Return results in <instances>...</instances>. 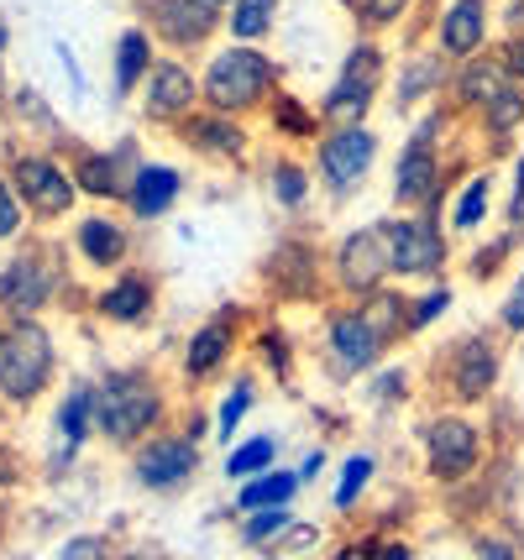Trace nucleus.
Listing matches in <instances>:
<instances>
[{
    "label": "nucleus",
    "mask_w": 524,
    "mask_h": 560,
    "mask_svg": "<svg viewBox=\"0 0 524 560\" xmlns=\"http://www.w3.org/2000/svg\"><path fill=\"white\" fill-rule=\"evenodd\" d=\"M509 351L493 325H473V330H456L435 351L420 357V393L430 404H446V409H467V415H488L499 404L503 383H509Z\"/></svg>",
    "instance_id": "f257e3e1"
},
{
    "label": "nucleus",
    "mask_w": 524,
    "mask_h": 560,
    "mask_svg": "<svg viewBox=\"0 0 524 560\" xmlns=\"http://www.w3.org/2000/svg\"><path fill=\"white\" fill-rule=\"evenodd\" d=\"M178 383H168L152 362H116L95 372V440L110 451H137L148 435L178 419Z\"/></svg>",
    "instance_id": "f03ea898"
},
{
    "label": "nucleus",
    "mask_w": 524,
    "mask_h": 560,
    "mask_svg": "<svg viewBox=\"0 0 524 560\" xmlns=\"http://www.w3.org/2000/svg\"><path fill=\"white\" fill-rule=\"evenodd\" d=\"M415 462L435 492H467L493 466V424L488 415L424 404L415 419Z\"/></svg>",
    "instance_id": "7ed1b4c3"
},
{
    "label": "nucleus",
    "mask_w": 524,
    "mask_h": 560,
    "mask_svg": "<svg viewBox=\"0 0 524 560\" xmlns=\"http://www.w3.org/2000/svg\"><path fill=\"white\" fill-rule=\"evenodd\" d=\"M283 90V63L273 58V48H252V43H216L200 58V105L221 110L236 121H263V110L273 105V95Z\"/></svg>",
    "instance_id": "20e7f679"
},
{
    "label": "nucleus",
    "mask_w": 524,
    "mask_h": 560,
    "mask_svg": "<svg viewBox=\"0 0 524 560\" xmlns=\"http://www.w3.org/2000/svg\"><path fill=\"white\" fill-rule=\"evenodd\" d=\"M74 257L63 236L32 231L0 257V319H48L58 299H69Z\"/></svg>",
    "instance_id": "39448f33"
},
{
    "label": "nucleus",
    "mask_w": 524,
    "mask_h": 560,
    "mask_svg": "<svg viewBox=\"0 0 524 560\" xmlns=\"http://www.w3.org/2000/svg\"><path fill=\"white\" fill-rule=\"evenodd\" d=\"M252 325H257L252 304H216L205 319H195V325H189V336L178 341V357H174L178 393L221 388L225 377L247 362Z\"/></svg>",
    "instance_id": "423d86ee"
},
{
    "label": "nucleus",
    "mask_w": 524,
    "mask_h": 560,
    "mask_svg": "<svg viewBox=\"0 0 524 560\" xmlns=\"http://www.w3.org/2000/svg\"><path fill=\"white\" fill-rule=\"evenodd\" d=\"M0 173L11 178V189L22 199L32 231H58V225H69V220L84 210L74 168H69V158L53 152V147H32L22 137V147H5Z\"/></svg>",
    "instance_id": "0eeeda50"
},
{
    "label": "nucleus",
    "mask_w": 524,
    "mask_h": 560,
    "mask_svg": "<svg viewBox=\"0 0 524 560\" xmlns=\"http://www.w3.org/2000/svg\"><path fill=\"white\" fill-rule=\"evenodd\" d=\"M394 357V341L373 325V315L351 299H330L321 310V336H315V366L325 372V383L351 388L362 377H373L377 366Z\"/></svg>",
    "instance_id": "6e6552de"
},
{
    "label": "nucleus",
    "mask_w": 524,
    "mask_h": 560,
    "mask_svg": "<svg viewBox=\"0 0 524 560\" xmlns=\"http://www.w3.org/2000/svg\"><path fill=\"white\" fill-rule=\"evenodd\" d=\"M58 388V336L48 319H0V404L32 415Z\"/></svg>",
    "instance_id": "1a4fd4ad"
},
{
    "label": "nucleus",
    "mask_w": 524,
    "mask_h": 560,
    "mask_svg": "<svg viewBox=\"0 0 524 560\" xmlns=\"http://www.w3.org/2000/svg\"><path fill=\"white\" fill-rule=\"evenodd\" d=\"M388 73H394V52L383 37H351L341 63L321 90L315 110L325 126H368L373 110L388 100Z\"/></svg>",
    "instance_id": "9d476101"
},
{
    "label": "nucleus",
    "mask_w": 524,
    "mask_h": 560,
    "mask_svg": "<svg viewBox=\"0 0 524 560\" xmlns=\"http://www.w3.org/2000/svg\"><path fill=\"white\" fill-rule=\"evenodd\" d=\"M377 163H383V137L377 126H325L321 142L310 147V168H315V189H321L325 210H347L362 199L373 184Z\"/></svg>",
    "instance_id": "9b49d317"
},
{
    "label": "nucleus",
    "mask_w": 524,
    "mask_h": 560,
    "mask_svg": "<svg viewBox=\"0 0 524 560\" xmlns=\"http://www.w3.org/2000/svg\"><path fill=\"white\" fill-rule=\"evenodd\" d=\"M377 231L388 246V272L404 289L441 283L456 268V242H451L446 220L420 215V210H388V215H377Z\"/></svg>",
    "instance_id": "f8f14e48"
},
{
    "label": "nucleus",
    "mask_w": 524,
    "mask_h": 560,
    "mask_svg": "<svg viewBox=\"0 0 524 560\" xmlns=\"http://www.w3.org/2000/svg\"><path fill=\"white\" fill-rule=\"evenodd\" d=\"M257 289L273 310H325L330 304V283H325V246L315 236H278L257 268Z\"/></svg>",
    "instance_id": "ddd939ff"
},
{
    "label": "nucleus",
    "mask_w": 524,
    "mask_h": 560,
    "mask_svg": "<svg viewBox=\"0 0 524 560\" xmlns=\"http://www.w3.org/2000/svg\"><path fill=\"white\" fill-rule=\"evenodd\" d=\"M126 477L148 498H178L205 477V445L195 435H184L174 419L168 430H158L137 451H126Z\"/></svg>",
    "instance_id": "4468645a"
},
{
    "label": "nucleus",
    "mask_w": 524,
    "mask_h": 560,
    "mask_svg": "<svg viewBox=\"0 0 524 560\" xmlns=\"http://www.w3.org/2000/svg\"><path fill=\"white\" fill-rule=\"evenodd\" d=\"M325 283H330V299H368V293L394 283L377 220H362V225H347V231L330 236V246H325Z\"/></svg>",
    "instance_id": "2eb2a0df"
},
{
    "label": "nucleus",
    "mask_w": 524,
    "mask_h": 560,
    "mask_svg": "<svg viewBox=\"0 0 524 560\" xmlns=\"http://www.w3.org/2000/svg\"><path fill=\"white\" fill-rule=\"evenodd\" d=\"M69 257L79 262V272L90 278H110L137 262V225L126 220V210H105V205H84L74 220H69Z\"/></svg>",
    "instance_id": "dca6fc26"
},
{
    "label": "nucleus",
    "mask_w": 524,
    "mask_h": 560,
    "mask_svg": "<svg viewBox=\"0 0 524 560\" xmlns=\"http://www.w3.org/2000/svg\"><path fill=\"white\" fill-rule=\"evenodd\" d=\"M90 315L101 319L105 330H121V336H142L158 325L163 315V278L142 262H131V268L110 272L95 283L90 293Z\"/></svg>",
    "instance_id": "f3484780"
},
{
    "label": "nucleus",
    "mask_w": 524,
    "mask_h": 560,
    "mask_svg": "<svg viewBox=\"0 0 524 560\" xmlns=\"http://www.w3.org/2000/svg\"><path fill=\"white\" fill-rule=\"evenodd\" d=\"M178 142V152H189L195 163H210V168H231L242 173L257 163V126L252 121H236V116H221V110H195L189 121H178L168 131Z\"/></svg>",
    "instance_id": "a211bd4d"
},
{
    "label": "nucleus",
    "mask_w": 524,
    "mask_h": 560,
    "mask_svg": "<svg viewBox=\"0 0 524 560\" xmlns=\"http://www.w3.org/2000/svg\"><path fill=\"white\" fill-rule=\"evenodd\" d=\"M424 43L446 63H467L499 48V0H441L430 11Z\"/></svg>",
    "instance_id": "6ab92c4d"
},
{
    "label": "nucleus",
    "mask_w": 524,
    "mask_h": 560,
    "mask_svg": "<svg viewBox=\"0 0 524 560\" xmlns=\"http://www.w3.org/2000/svg\"><path fill=\"white\" fill-rule=\"evenodd\" d=\"M195 110H200V63L174 58V52H158V63L148 69L142 90H137V116L152 131H174Z\"/></svg>",
    "instance_id": "aec40b11"
},
{
    "label": "nucleus",
    "mask_w": 524,
    "mask_h": 560,
    "mask_svg": "<svg viewBox=\"0 0 524 560\" xmlns=\"http://www.w3.org/2000/svg\"><path fill=\"white\" fill-rule=\"evenodd\" d=\"M69 147V142H63ZM58 147V152H63ZM148 152L137 137H116L110 147H69V168H74V184L84 205H105V210H121L126 189H131V173Z\"/></svg>",
    "instance_id": "412c9836"
},
{
    "label": "nucleus",
    "mask_w": 524,
    "mask_h": 560,
    "mask_svg": "<svg viewBox=\"0 0 524 560\" xmlns=\"http://www.w3.org/2000/svg\"><path fill=\"white\" fill-rule=\"evenodd\" d=\"M142 26L152 32L158 52H174L189 63H200L221 43V11L200 0H142Z\"/></svg>",
    "instance_id": "4be33fe9"
},
{
    "label": "nucleus",
    "mask_w": 524,
    "mask_h": 560,
    "mask_svg": "<svg viewBox=\"0 0 524 560\" xmlns=\"http://www.w3.org/2000/svg\"><path fill=\"white\" fill-rule=\"evenodd\" d=\"M446 84H451V63L430 43H409V48L394 58V73H388V110L399 121H415L420 110L441 105L446 100Z\"/></svg>",
    "instance_id": "5701e85b"
},
{
    "label": "nucleus",
    "mask_w": 524,
    "mask_h": 560,
    "mask_svg": "<svg viewBox=\"0 0 524 560\" xmlns=\"http://www.w3.org/2000/svg\"><path fill=\"white\" fill-rule=\"evenodd\" d=\"M499 199H503V168L499 163H477L446 199V231L456 246L477 242V236H488L493 231V220H499Z\"/></svg>",
    "instance_id": "b1692460"
},
{
    "label": "nucleus",
    "mask_w": 524,
    "mask_h": 560,
    "mask_svg": "<svg viewBox=\"0 0 524 560\" xmlns=\"http://www.w3.org/2000/svg\"><path fill=\"white\" fill-rule=\"evenodd\" d=\"M189 195V173L168 163V158H142L137 173H131V189H126L121 210L131 225H158V220H168L184 205Z\"/></svg>",
    "instance_id": "393cba45"
},
{
    "label": "nucleus",
    "mask_w": 524,
    "mask_h": 560,
    "mask_svg": "<svg viewBox=\"0 0 524 560\" xmlns=\"http://www.w3.org/2000/svg\"><path fill=\"white\" fill-rule=\"evenodd\" d=\"M257 184H263L268 205L289 220L310 215V205L321 199V189H315V168H310V152H289V147L257 152Z\"/></svg>",
    "instance_id": "a878e982"
},
{
    "label": "nucleus",
    "mask_w": 524,
    "mask_h": 560,
    "mask_svg": "<svg viewBox=\"0 0 524 560\" xmlns=\"http://www.w3.org/2000/svg\"><path fill=\"white\" fill-rule=\"evenodd\" d=\"M462 126H467V137L488 152V163L514 158V152H520V137H524V84L509 79L499 95L488 100L473 121H462Z\"/></svg>",
    "instance_id": "bb28decb"
},
{
    "label": "nucleus",
    "mask_w": 524,
    "mask_h": 560,
    "mask_svg": "<svg viewBox=\"0 0 524 560\" xmlns=\"http://www.w3.org/2000/svg\"><path fill=\"white\" fill-rule=\"evenodd\" d=\"M53 445H58V462L69 466L84 451L95 445V377H69L58 404H53Z\"/></svg>",
    "instance_id": "cd10ccee"
},
{
    "label": "nucleus",
    "mask_w": 524,
    "mask_h": 560,
    "mask_svg": "<svg viewBox=\"0 0 524 560\" xmlns=\"http://www.w3.org/2000/svg\"><path fill=\"white\" fill-rule=\"evenodd\" d=\"M247 366L268 383L273 377L278 388H294L300 383V366H304V351L300 341L289 336V325L283 319H257L247 336Z\"/></svg>",
    "instance_id": "c85d7f7f"
},
{
    "label": "nucleus",
    "mask_w": 524,
    "mask_h": 560,
    "mask_svg": "<svg viewBox=\"0 0 524 560\" xmlns=\"http://www.w3.org/2000/svg\"><path fill=\"white\" fill-rule=\"evenodd\" d=\"M257 404H263V377L242 362L221 383V388H216V404H210V440H216L221 451L231 445V440H242V435H247V419H252V409H257Z\"/></svg>",
    "instance_id": "c756f323"
},
{
    "label": "nucleus",
    "mask_w": 524,
    "mask_h": 560,
    "mask_svg": "<svg viewBox=\"0 0 524 560\" xmlns=\"http://www.w3.org/2000/svg\"><path fill=\"white\" fill-rule=\"evenodd\" d=\"M263 131H268V142L273 147H289V152H310V147L321 142V131H325V121H321V110H315V100H304V95H294L289 84L273 95V105L263 110Z\"/></svg>",
    "instance_id": "7c9ffc66"
},
{
    "label": "nucleus",
    "mask_w": 524,
    "mask_h": 560,
    "mask_svg": "<svg viewBox=\"0 0 524 560\" xmlns=\"http://www.w3.org/2000/svg\"><path fill=\"white\" fill-rule=\"evenodd\" d=\"M377 477H383V466H377L373 445H351L347 456L336 462V471L325 477L330 482V513L336 518H357L368 509V498L377 492Z\"/></svg>",
    "instance_id": "2f4dec72"
},
{
    "label": "nucleus",
    "mask_w": 524,
    "mask_h": 560,
    "mask_svg": "<svg viewBox=\"0 0 524 560\" xmlns=\"http://www.w3.org/2000/svg\"><path fill=\"white\" fill-rule=\"evenodd\" d=\"M520 262H524V236L509 231V225H493L488 236H477V242L456 252V268L467 272V283H477V289L499 283L503 272H514Z\"/></svg>",
    "instance_id": "473e14b6"
},
{
    "label": "nucleus",
    "mask_w": 524,
    "mask_h": 560,
    "mask_svg": "<svg viewBox=\"0 0 524 560\" xmlns=\"http://www.w3.org/2000/svg\"><path fill=\"white\" fill-rule=\"evenodd\" d=\"M509 84L499 52H482V58H467V63H451V84H446V105L456 110V121H473L488 100Z\"/></svg>",
    "instance_id": "72a5a7b5"
},
{
    "label": "nucleus",
    "mask_w": 524,
    "mask_h": 560,
    "mask_svg": "<svg viewBox=\"0 0 524 560\" xmlns=\"http://www.w3.org/2000/svg\"><path fill=\"white\" fill-rule=\"evenodd\" d=\"M152 63H158V43H152L148 26L142 22L121 26L116 43H110V100H137Z\"/></svg>",
    "instance_id": "f704fd0d"
},
{
    "label": "nucleus",
    "mask_w": 524,
    "mask_h": 560,
    "mask_svg": "<svg viewBox=\"0 0 524 560\" xmlns=\"http://www.w3.org/2000/svg\"><path fill=\"white\" fill-rule=\"evenodd\" d=\"M357 398H362L368 415H399V409H409V404L420 398V362L388 357L373 377H362V393H357Z\"/></svg>",
    "instance_id": "c9c22d12"
},
{
    "label": "nucleus",
    "mask_w": 524,
    "mask_h": 560,
    "mask_svg": "<svg viewBox=\"0 0 524 560\" xmlns=\"http://www.w3.org/2000/svg\"><path fill=\"white\" fill-rule=\"evenodd\" d=\"M273 466H283V435H278V430H247L242 440H231L221 451L225 488H236V482H247V477H263V471H273Z\"/></svg>",
    "instance_id": "e433bc0d"
},
{
    "label": "nucleus",
    "mask_w": 524,
    "mask_h": 560,
    "mask_svg": "<svg viewBox=\"0 0 524 560\" xmlns=\"http://www.w3.org/2000/svg\"><path fill=\"white\" fill-rule=\"evenodd\" d=\"M304 482L294 477V466H273L263 477H247L231 488V513H268V509H300Z\"/></svg>",
    "instance_id": "4c0bfd02"
},
{
    "label": "nucleus",
    "mask_w": 524,
    "mask_h": 560,
    "mask_svg": "<svg viewBox=\"0 0 524 560\" xmlns=\"http://www.w3.org/2000/svg\"><path fill=\"white\" fill-rule=\"evenodd\" d=\"M278 11L283 0H231L221 16V37L225 43H252V48H268L278 32Z\"/></svg>",
    "instance_id": "58836bf2"
},
{
    "label": "nucleus",
    "mask_w": 524,
    "mask_h": 560,
    "mask_svg": "<svg viewBox=\"0 0 524 560\" xmlns=\"http://www.w3.org/2000/svg\"><path fill=\"white\" fill-rule=\"evenodd\" d=\"M294 518H300V509L236 513V518H231V535H236V545H242V550H252V556H273L278 539L294 529Z\"/></svg>",
    "instance_id": "ea45409f"
},
{
    "label": "nucleus",
    "mask_w": 524,
    "mask_h": 560,
    "mask_svg": "<svg viewBox=\"0 0 524 560\" xmlns=\"http://www.w3.org/2000/svg\"><path fill=\"white\" fill-rule=\"evenodd\" d=\"M451 310H456V283H451V278L409 289V346L424 341L441 319H451Z\"/></svg>",
    "instance_id": "a19ab883"
},
{
    "label": "nucleus",
    "mask_w": 524,
    "mask_h": 560,
    "mask_svg": "<svg viewBox=\"0 0 524 560\" xmlns=\"http://www.w3.org/2000/svg\"><path fill=\"white\" fill-rule=\"evenodd\" d=\"M347 11L357 37H388L420 11V0H347Z\"/></svg>",
    "instance_id": "79ce46f5"
},
{
    "label": "nucleus",
    "mask_w": 524,
    "mask_h": 560,
    "mask_svg": "<svg viewBox=\"0 0 524 560\" xmlns=\"http://www.w3.org/2000/svg\"><path fill=\"white\" fill-rule=\"evenodd\" d=\"M121 550V539L105 535V529H74V535H63L53 545L48 560H110Z\"/></svg>",
    "instance_id": "37998d69"
},
{
    "label": "nucleus",
    "mask_w": 524,
    "mask_h": 560,
    "mask_svg": "<svg viewBox=\"0 0 524 560\" xmlns=\"http://www.w3.org/2000/svg\"><path fill=\"white\" fill-rule=\"evenodd\" d=\"M325 545H330V535H325L321 518H294V529L278 539V550L268 560H310V556H325Z\"/></svg>",
    "instance_id": "c03bdc74"
},
{
    "label": "nucleus",
    "mask_w": 524,
    "mask_h": 560,
    "mask_svg": "<svg viewBox=\"0 0 524 560\" xmlns=\"http://www.w3.org/2000/svg\"><path fill=\"white\" fill-rule=\"evenodd\" d=\"M499 225L524 236V147L514 158H503V199H499Z\"/></svg>",
    "instance_id": "a18cd8bd"
},
{
    "label": "nucleus",
    "mask_w": 524,
    "mask_h": 560,
    "mask_svg": "<svg viewBox=\"0 0 524 560\" xmlns=\"http://www.w3.org/2000/svg\"><path fill=\"white\" fill-rule=\"evenodd\" d=\"M473 560H524V539L514 529H503V524H482L473 529Z\"/></svg>",
    "instance_id": "49530a36"
},
{
    "label": "nucleus",
    "mask_w": 524,
    "mask_h": 560,
    "mask_svg": "<svg viewBox=\"0 0 524 560\" xmlns=\"http://www.w3.org/2000/svg\"><path fill=\"white\" fill-rule=\"evenodd\" d=\"M22 236H32V220H26L22 199H16V189H11V178L0 173V252H11Z\"/></svg>",
    "instance_id": "de8ad7c7"
},
{
    "label": "nucleus",
    "mask_w": 524,
    "mask_h": 560,
    "mask_svg": "<svg viewBox=\"0 0 524 560\" xmlns=\"http://www.w3.org/2000/svg\"><path fill=\"white\" fill-rule=\"evenodd\" d=\"M377 550H383V529H347L325 545L321 560H377Z\"/></svg>",
    "instance_id": "09e8293b"
},
{
    "label": "nucleus",
    "mask_w": 524,
    "mask_h": 560,
    "mask_svg": "<svg viewBox=\"0 0 524 560\" xmlns=\"http://www.w3.org/2000/svg\"><path fill=\"white\" fill-rule=\"evenodd\" d=\"M22 482H26V456H22V445L0 440V498H5V492H16Z\"/></svg>",
    "instance_id": "8fccbe9b"
},
{
    "label": "nucleus",
    "mask_w": 524,
    "mask_h": 560,
    "mask_svg": "<svg viewBox=\"0 0 524 560\" xmlns=\"http://www.w3.org/2000/svg\"><path fill=\"white\" fill-rule=\"evenodd\" d=\"M325 471H330V451H325V445H310L300 462H294V477L304 482V492L315 488V482H325Z\"/></svg>",
    "instance_id": "3c124183"
},
{
    "label": "nucleus",
    "mask_w": 524,
    "mask_h": 560,
    "mask_svg": "<svg viewBox=\"0 0 524 560\" xmlns=\"http://www.w3.org/2000/svg\"><path fill=\"white\" fill-rule=\"evenodd\" d=\"M499 63H503V73L514 79V84H524V32H509V37H499Z\"/></svg>",
    "instance_id": "603ef678"
},
{
    "label": "nucleus",
    "mask_w": 524,
    "mask_h": 560,
    "mask_svg": "<svg viewBox=\"0 0 524 560\" xmlns=\"http://www.w3.org/2000/svg\"><path fill=\"white\" fill-rule=\"evenodd\" d=\"M524 32V0H499V37Z\"/></svg>",
    "instance_id": "864d4df0"
},
{
    "label": "nucleus",
    "mask_w": 524,
    "mask_h": 560,
    "mask_svg": "<svg viewBox=\"0 0 524 560\" xmlns=\"http://www.w3.org/2000/svg\"><path fill=\"white\" fill-rule=\"evenodd\" d=\"M377 560H420L415 556V545L404 535H383V550H377Z\"/></svg>",
    "instance_id": "5fc2aeb1"
},
{
    "label": "nucleus",
    "mask_w": 524,
    "mask_h": 560,
    "mask_svg": "<svg viewBox=\"0 0 524 560\" xmlns=\"http://www.w3.org/2000/svg\"><path fill=\"white\" fill-rule=\"evenodd\" d=\"M110 560H158V550H148V545H121Z\"/></svg>",
    "instance_id": "6e6d98bb"
},
{
    "label": "nucleus",
    "mask_w": 524,
    "mask_h": 560,
    "mask_svg": "<svg viewBox=\"0 0 524 560\" xmlns=\"http://www.w3.org/2000/svg\"><path fill=\"white\" fill-rule=\"evenodd\" d=\"M5 48H11V26H5V16H0V58H5Z\"/></svg>",
    "instance_id": "4d7b16f0"
},
{
    "label": "nucleus",
    "mask_w": 524,
    "mask_h": 560,
    "mask_svg": "<svg viewBox=\"0 0 524 560\" xmlns=\"http://www.w3.org/2000/svg\"><path fill=\"white\" fill-rule=\"evenodd\" d=\"M200 5H210V11H221L225 16V5H231V0H200Z\"/></svg>",
    "instance_id": "13d9d810"
},
{
    "label": "nucleus",
    "mask_w": 524,
    "mask_h": 560,
    "mask_svg": "<svg viewBox=\"0 0 524 560\" xmlns=\"http://www.w3.org/2000/svg\"><path fill=\"white\" fill-rule=\"evenodd\" d=\"M5 419H11V409H5V404H0V430H5Z\"/></svg>",
    "instance_id": "bf43d9fd"
},
{
    "label": "nucleus",
    "mask_w": 524,
    "mask_h": 560,
    "mask_svg": "<svg viewBox=\"0 0 524 560\" xmlns=\"http://www.w3.org/2000/svg\"><path fill=\"white\" fill-rule=\"evenodd\" d=\"M158 560H195V556H158Z\"/></svg>",
    "instance_id": "052dcab7"
},
{
    "label": "nucleus",
    "mask_w": 524,
    "mask_h": 560,
    "mask_svg": "<svg viewBox=\"0 0 524 560\" xmlns=\"http://www.w3.org/2000/svg\"><path fill=\"white\" fill-rule=\"evenodd\" d=\"M520 415H524V388H520Z\"/></svg>",
    "instance_id": "680f3d73"
},
{
    "label": "nucleus",
    "mask_w": 524,
    "mask_h": 560,
    "mask_svg": "<svg viewBox=\"0 0 524 560\" xmlns=\"http://www.w3.org/2000/svg\"><path fill=\"white\" fill-rule=\"evenodd\" d=\"M5 560H22V556H5Z\"/></svg>",
    "instance_id": "e2e57ef3"
}]
</instances>
